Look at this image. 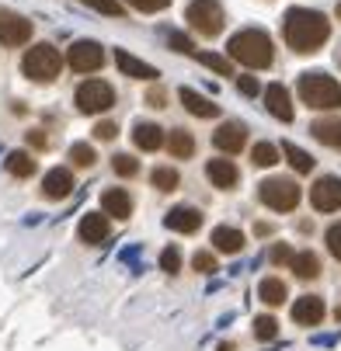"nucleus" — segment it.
I'll return each mask as SVG.
<instances>
[{
	"label": "nucleus",
	"instance_id": "obj_6",
	"mask_svg": "<svg viewBox=\"0 0 341 351\" xmlns=\"http://www.w3.org/2000/svg\"><path fill=\"white\" fill-rule=\"evenodd\" d=\"M185 21L191 25V32H199V35H206V38H216V35L223 32L226 14H223L220 0H191L188 11H185Z\"/></svg>",
	"mask_w": 341,
	"mask_h": 351
},
{
	"label": "nucleus",
	"instance_id": "obj_9",
	"mask_svg": "<svg viewBox=\"0 0 341 351\" xmlns=\"http://www.w3.org/2000/svg\"><path fill=\"white\" fill-rule=\"evenodd\" d=\"M102 63H105V49L97 45V42H91V38L73 42V49H70V66H73L77 73H94Z\"/></svg>",
	"mask_w": 341,
	"mask_h": 351
},
{
	"label": "nucleus",
	"instance_id": "obj_20",
	"mask_svg": "<svg viewBox=\"0 0 341 351\" xmlns=\"http://www.w3.org/2000/svg\"><path fill=\"white\" fill-rule=\"evenodd\" d=\"M206 178L216 184V188H233L237 181H240V171H237V164L233 160H209L206 164Z\"/></svg>",
	"mask_w": 341,
	"mask_h": 351
},
{
	"label": "nucleus",
	"instance_id": "obj_46",
	"mask_svg": "<svg viewBox=\"0 0 341 351\" xmlns=\"http://www.w3.org/2000/svg\"><path fill=\"white\" fill-rule=\"evenodd\" d=\"M334 317H338V320H341V310H338V313H334Z\"/></svg>",
	"mask_w": 341,
	"mask_h": 351
},
{
	"label": "nucleus",
	"instance_id": "obj_18",
	"mask_svg": "<svg viewBox=\"0 0 341 351\" xmlns=\"http://www.w3.org/2000/svg\"><path fill=\"white\" fill-rule=\"evenodd\" d=\"M115 66H119L126 77H136V80H154V77H157V66H150V63H143V60L129 56L126 49H115Z\"/></svg>",
	"mask_w": 341,
	"mask_h": 351
},
{
	"label": "nucleus",
	"instance_id": "obj_33",
	"mask_svg": "<svg viewBox=\"0 0 341 351\" xmlns=\"http://www.w3.org/2000/svg\"><path fill=\"white\" fill-rule=\"evenodd\" d=\"M255 337L258 341H275L279 337V320L275 317H255Z\"/></svg>",
	"mask_w": 341,
	"mask_h": 351
},
{
	"label": "nucleus",
	"instance_id": "obj_36",
	"mask_svg": "<svg viewBox=\"0 0 341 351\" xmlns=\"http://www.w3.org/2000/svg\"><path fill=\"white\" fill-rule=\"evenodd\" d=\"M161 271H167V275L181 271V250L178 247H164L161 250Z\"/></svg>",
	"mask_w": 341,
	"mask_h": 351
},
{
	"label": "nucleus",
	"instance_id": "obj_12",
	"mask_svg": "<svg viewBox=\"0 0 341 351\" xmlns=\"http://www.w3.org/2000/svg\"><path fill=\"white\" fill-rule=\"evenodd\" d=\"M28 38H32V21H25L18 14H4V18H0V42H4V45L18 49Z\"/></svg>",
	"mask_w": 341,
	"mask_h": 351
},
{
	"label": "nucleus",
	"instance_id": "obj_3",
	"mask_svg": "<svg viewBox=\"0 0 341 351\" xmlns=\"http://www.w3.org/2000/svg\"><path fill=\"white\" fill-rule=\"evenodd\" d=\"M296 90H300V97H303V105H310V108H317V112H334V108H341V84H338L334 77L320 73V70L303 73L300 84H296Z\"/></svg>",
	"mask_w": 341,
	"mask_h": 351
},
{
	"label": "nucleus",
	"instance_id": "obj_29",
	"mask_svg": "<svg viewBox=\"0 0 341 351\" xmlns=\"http://www.w3.org/2000/svg\"><path fill=\"white\" fill-rule=\"evenodd\" d=\"M150 184H154L157 191H174V188H178V171H174V167H154Z\"/></svg>",
	"mask_w": 341,
	"mask_h": 351
},
{
	"label": "nucleus",
	"instance_id": "obj_21",
	"mask_svg": "<svg viewBox=\"0 0 341 351\" xmlns=\"http://www.w3.org/2000/svg\"><path fill=\"white\" fill-rule=\"evenodd\" d=\"M102 209H105V216L129 219V216H132V198H129L122 188H108V191L102 195Z\"/></svg>",
	"mask_w": 341,
	"mask_h": 351
},
{
	"label": "nucleus",
	"instance_id": "obj_17",
	"mask_svg": "<svg viewBox=\"0 0 341 351\" xmlns=\"http://www.w3.org/2000/svg\"><path fill=\"white\" fill-rule=\"evenodd\" d=\"M265 105L279 122H292V101H289V90L282 84H268L265 87Z\"/></svg>",
	"mask_w": 341,
	"mask_h": 351
},
{
	"label": "nucleus",
	"instance_id": "obj_35",
	"mask_svg": "<svg viewBox=\"0 0 341 351\" xmlns=\"http://www.w3.org/2000/svg\"><path fill=\"white\" fill-rule=\"evenodd\" d=\"M87 8H94V11H102L105 18H122L126 14V8L119 4V0H84Z\"/></svg>",
	"mask_w": 341,
	"mask_h": 351
},
{
	"label": "nucleus",
	"instance_id": "obj_37",
	"mask_svg": "<svg viewBox=\"0 0 341 351\" xmlns=\"http://www.w3.org/2000/svg\"><path fill=\"white\" fill-rule=\"evenodd\" d=\"M191 268L199 271V275H213V271H216V254H209V250H195Z\"/></svg>",
	"mask_w": 341,
	"mask_h": 351
},
{
	"label": "nucleus",
	"instance_id": "obj_31",
	"mask_svg": "<svg viewBox=\"0 0 341 351\" xmlns=\"http://www.w3.org/2000/svg\"><path fill=\"white\" fill-rule=\"evenodd\" d=\"M199 63H202V66H209V70H213V73H220V77H233V63H230L226 56L202 53V56H199Z\"/></svg>",
	"mask_w": 341,
	"mask_h": 351
},
{
	"label": "nucleus",
	"instance_id": "obj_7",
	"mask_svg": "<svg viewBox=\"0 0 341 351\" xmlns=\"http://www.w3.org/2000/svg\"><path fill=\"white\" fill-rule=\"evenodd\" d=\"M73 97H77V108H80L84 115L108 112V108L115 105V90H112V84H105V80H84Z\"/></svg>",
	"mask_w": 341,
	"mask_h": 351
},
{
	"label": "nucleus",
	"instance_id": "obj_26",
	"mask_svg": "<svg viewBox=\"0 0 341 351\" xmlns=\"http://www.w3.org/2000/svg\"><path fill=\"white\" fill-rule=\"evenodd\" d=\"M164 143H167V149H171V157H178V160H188V157L195 154V139H191V132H185V129H171V136H167Z\"/></svg>",
	"mask_w": 341,
	"mask_h": 351
},
{
	"label": "nucleus",
	"instance_id": "obj_28",
	"mask_svg": "<svg viewBox=\"0 0 341 351\" xmlns=\"http://www.w3.org/2000/svg\"><path fill=\"white\" fill-rule=\"evenodd\" d=\"M8 171H11L14 178H32V174H35L32 154H25V149H14V154H8Z\"/></svg>",
	"mask_w": 341,
	"mask_h": 351
},
{
	"label": "nucleus",
	"instance_id": "obj_44",
	"mask_svg": "<svg viewBox=\"0 0 341 351\" xmlns=\"http://www.w3.org/2000/svg\"><path fill=\"white\" fill-rule=\"evenodd\" d=\"M146 101H150L154 108H164V90H161V87H154V90H150V97H146Z\"/></svg>",
	"mask_w": 341,
	"mask_h": 351
},
{
	"label": "nucleus",
	"instance_id": "obj_15",
	"mask_svg": "<svg viewBox=\"0 0 341 351\" xmlns=\"http://www.w3.org/2000/svg\"><path fill=\"white\" fill-rule=\"evenodd\" d=\"M178 97H181V105L188 108V115H195V119H216L220 115V105H213L209 97H202L199 90H191V87H181Z\"/></svg>",
	"mask_w": 341,
	"mask_h": 351
},
{
	"label": "nucleus",
	"instance_id": "obj_4",
	"mask_svg": "<svg viewBox=\"0 0 341 351\" xmlns=\"http://www.w3.org/2000/svg\"><path fill=\"white\" fill-rule=\"evenodd\" d=\"M21 70H25V77H32V80H38V84H49V80L60 77L63 60H60V53H56L49 42H38V45H32L28 53H25Z\"/></svg>",
	"mask_w": 341,
	"mask_h": 351
},
{
	"label": "nucleus",
	"instance_id": "obj_39",
	"mask_svg": "<svg viewBox=\"0 0 341 351\" xmlns=\"http://www.w3.org/2000/svg\"><path fill=\"white\" fill-rule=\"evenodd\" d=\"M324 240H327V250L341 261V223H334V226H327V233H324Z\"/></svg>",
	"mask_w": 341,
	"mask_h": 351
},
{
	"label": "nucleus",
	"instance_id": "obj_16",
	"mask_svg": "<svg viewBox=\"0 0 341 351\" xmlns=\"http://www.w3.org/2000/svg\"><path fill=\"white\" fill-rule=\"evenodd\" d=\"M70 191H73V174L67 167H53L45 174V181H42V195L45 198H53V202H56V198H67Z\"/></svg>",
	"mask_w": 341,
	"mask_h": 351
},
{
	"label": "nucleus",
	"instance_id": "obj_19",
	"mask_svg": "<svg viewBox=\"0 0 341 351\" xmlns=\"http://www.w3.org/2000/svg\"><path fill=\"white\" fill-rule=\"evenodd\" d=\"M164 129L161 125H154V122H136V129H132V143L139 146V149H146V154H154V149H161L164 146Z\"/></svg>",
	"mask_w": 341,
	"mask_h": 351
},
{
	"label": "nucleus",
	"instance_id": "obj_2",
	"mask_svg": "<svg viewBox=\"0 0 341 351\" xmlns=\"http://www.w3.org/2000/svg\"><path fill=\"white\" fill-rule=\"evenodd\" d=\"M226 49H230V60L244 63L248 70H265V66H272V60H275L272 38H268L261 28H244V32H237V35L226 42Z\"/></svg>",
	"mask_w": 341,
	"mask_h": 351
},
{
	"label": "nucleus",
	"instance_id": "obj_10",
	"mask_svg": "<svg viewBox=\"0 0 341 351\" xmlns=\"http://www.w3.org/2000/svg\"><path fill=\"white\" fill-rule=\"evenodd\" d=\"M213 143L216 149H223V154H240L244 143H248V129H244V122H223L216 132H213Z\"/></svg>",
	"mask_w": 341,
	"mask_h": 351
},
{
	"label": "nucleus",
	"instance_id": "obj_23",
	"mask_svg": "<svg viewBox=\"0 0 341 351\" xmlns=\"http://www.w3.org/2000/svg\"><path fill=\"white\" fill-rule=\"evenodd\" d=\"M289 268L296 271V278H317L320 275V258L314 254V250H300V254H292V261H289Z\"/></svg>",
	"mask_w": 341,
	"mask_h": 351
},
{
	"label": "nucleus",
	"instance_id": "obj_22",
	"mask_svg": "<svg viewBox=\"0 0 341 351\" xmlns=\"http://www.w3.org/2000/svg\"><path fill=\"white\" fill-rule=\"evenodd\" d=\"M310 132H314L324 146L341 149V119H317V122L310 125Z\"/></svg>",
	"mask_w": 341,
	"mask_h": 351
},
{
	"label": "nucleus",
	"instance_id": "obj_32",
	"mask_svg": "<svg viewBox=\"0 0 341 351\" xmlns=\"http://www.w3.org/2000/svg\"><path fill=\"white\" fill-rule=\"evenodd\" d=\"M70 160H73V167H94V146H87V143H73L70 146Z\"/></svg>",
	"mask_w": 341,
	"mask_h": 351
},
{
	"label": "nucleus",
	"instance_id": "obj_27",
	"mask_svg": "<svg viewBox=\"0 0 341 351\" xmlns=\"http://www.w3.org/2000/svg\"><path fill=\"white\" fill-rule=\"evenodd\" d=\"M282 154L289 157L292 171H300V174H310L314 171V157L307 154V149H300L296 143H282Z\"/></svg>",
	"mask_w": 341,
	"mask_h": 351
},
{
	"label": "nucleus",
	"instance_id": "obj_14",
	"mask_svg": "<svg viewBox=\"0 0 341 351\" xmlns=\"http://www.w3.org/2000/svg\"><path fill=\"white\" fill-rule=\"evenodd\" d=\"M108 230H112V223H108V216L105 213H87L84 219H80V240L84 243H105L108 240Z\"/></svg>",
	"mask_w": 341,
	"mask_h": 351
},
{
	"label": "nucleus",
	"instance_id": "obj_25",
	"mask_svg": "<svg viewBox=\"0 0 341 351\" xmlns=\"http://www.w3.org/2000/svg\"><path fill=\"white\" fill-rule=\"evenodd\" d=\"M289 295V289H285V282L282 278H261V285H258V299L265 306H282V299Z\"/></svg>",
	"mask_w": 341,
	"mask_h": 351
},
{
	"label": "nucleus",
	"instance_id": "obj_1",
	"mask_svg": "<svg viewBox=\"0 0 341 351\" xmlns=\"http://www.w3.org/2000/svg\"><path fill=\"white\" fill-rule=\"evenodd\" d=\"M282 35H285V45L292 53H317L331 35V21L320 11H310V8H289Z\"/></svg>",
	"mask_w": 341,
	"mask_h": 351
},
{
	"label": "nucleus",
	"instance_id": "obj_38",
	"mask_svg": "<svg viewBox=\"0 0 341 351\" xmlns=\"http://www.w3.org/2000/svg\"><path fill=\"white\" fill-rule=\"evenodd\" d=\"M126 4L136 8V11H143V14H157V11L171 8V0H126Z\"/></svg>",
	"mask_w": 341,
	"mask_h": 351
},
{
	"label": "nucleus",
	"instance_id": "obj_42",
	"mask_svg": "<svg viewBox=\"0 0 341 351\" xmlns=\"http://www.w3.org/2000/svg\"><path fill=\"white\" fill-rule=\"evenodd\" d=\"M94 136H97V139H115V136H119V125H115V122H97V125H94Z\"/></svg>",
	"mask_w": 341,
	"mask_h": 351
},
{
	"label": "nucleus",
	"instance_id": "obj_8",
	"mask_svg": "<svg viewBox=\"0 0 341 351\" xmlns=\"http://www.w3.org/2000/svg\"><path fill=\"white\" fill-rule=\"evenodd\" d=\"M310 202L317 213H338L341 209V178H334V174L317 178L310 188Z\"/></svg>",
	"mask_w": 341,
	"mask_h": 351
},
{
	"label": "nucleus",
	"instance_id": "obj_30",
	"mask_svg": "<svg viewBox=\"0 0 341 351\" xmlns=\"http://www.w3.org/2000/svg\"><path fill=\"white\" fill-rule=\"evenodd\" d=\"M251 160H255L258 167H272V164H279V149H275L272 143H255Z\"/></svg>",
	"mask_w": 341,
	"mask_h": 351
},
{
	"label": "nucleus",
	"instance_id": "obj_34",
	"mask_svg": "<svg viewBox=\"0 0 341 351\" xmlns=\"http://www.w3.org/2000/svg\"><path fill=\"white\" fill-rule=\"evenodd\" d=\"M112 171H115L119 178H136L139 164H136L129 154H115V157H112Z\"/></svg>",
	"mask_w": 341,
	"mask_h": 351
},
{
	"label": "nucleus",
	"instance_id": "obj_24",
	"mask_svg": "<svg viewBox=\"0 0 341 351\" xmlns=\"http://www.w3.org/2000/svg\"><path fill=\"white\" fill-rule=\"evenodd\" d=\"M213 247L223 250V254H237V250L244 247V233L233 230V226H216L213 230Z\"/></svg>",
	"mask_w": 341,
	"mask_h": 351
},
{
	"label": "nucleus",
	"instance_id": "obj_5",
	"mask_svg": "<svg viewBox=\"0 0 341 351\" xmlns=\"http://www.w3.org/2000/svg\"><path fill=\"white\" fill-rule=\"evenodd\" d=\"M258 198L272 213H292L300 206V184L292 178H265L258 184Z\"/></svg>",
	"mask_w": 341,
	"mask_h": 351
},
{
	"label": "nucleus",
	"instance_id": "obj_41",
	"mask_svg": "<svg viewBox=\"0 0 341 351\" xmlns=\"http://www.w3.org/2000/svg\"><path fill=\"white\" fill-rule=\"evenodd\" d=\"M237 87H240V94H248V97H255V94L261 90L258 77H237Z\"/></svg>",
	"mask_w": 341,
	"mask_h": 351
},
{
	"label": "nucleus",
	"instance_id": "obj_45",
	"mask_svg": "<svg viewBox=\"0 0 341 351\" xmlns=\"http://www.w3.org/2000/svg\"><path fill=\"white\" fill-rule=\"evenodd\" d=\"M338 21H341V0H338Z\"/></svg>",
	"mask_w": 341,
	"mask_h": 351
},
{
	"label": "nucleus",
	"instance_id": "obj_43",
	"mask_svg": "<svg viewBox=\"0 0 341 351\" xmlns=\"http://www.w3.org/2000/svg\"><path fill=\"white\" fill-rule=\"evenodd\" d=\"M272 261H275V265H289V261H292V250H289L285 243H279V247L272 250Z\"/></svg>",
	"mask_w": 341,
	"mask_h": 351
},
{
	"label": "nucleus",
	"instance_id": "obj_13",
	"mask_svg": "<svg viewBox=\"0 0 341 351\" xmlns=\"http://www.w3.org/2000/svg\"><path fill=\"white\" fill-rule=\"evenodd\" d=\"M164 226L174 230V233H195L202 226V213L199 209H191V206H178L164 216Z\"/></svg>",
	"mask_w": 341,
	"mask_h": 351
},
{
	"label": "nucleus",
	"instance_id": "obj_40",
	"mask_svg": "<svg viewBox=\"0 0 341 351\" xmlns=\"http://www.w3.org/2000/svg\"><path fill=\"white\" fill-rule=\"evenodd\" d=\"M167 45H174L178 53H195L191 38H188V35H181V32H171V35H167Z\"/></svg>",
	"mask_w": 341,
	"mask_h": 351
},
{
	"label": "nucleus",
	"instance_id": "obj_11",
	"mask_svg": "<svg viewBox=\"0 0 341 351\" xmlns=\"http://www.w3.org/2000/svg\"><path fill=\"white\" fill-rule=\"evenodd\" d=\"M292 320L300 327H317L324 320V299L320 295H300L292 303Z\"/></svg>",
	"mask_w": 341,
	"mask_h": 351
}]
</instances>
